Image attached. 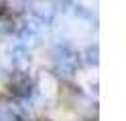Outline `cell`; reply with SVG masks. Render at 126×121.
<instances>
[{
  "label": "cell",
  "instance_id": "1",
  "mask_svg": "<svg viewBox=\"0 0 126 121\" xmlns=\"http://www.w3.org/2000/svg\"><path fill=\"white\" fill-rule=\"evenodd\" d=\"M55 71L63 77H71L77 69V56L67 44H59L55 48Z\"/></svg>",
  "mask_w": 126,
  "mask_h": 121
},
{
  "label": "cell",
  "instance_id": "8",
  "mask_svg": "<svg viewBox=\"0 0 126 121\" xmlns=\"http://www.w3.org/2000/svg\"><path fill=\"white\" fill-rule=\"evenodd\" d=\"M41 121H49V119H41Z\"/></svg>",
  "mask_w": 126,
  "mask_h": 121
},
{
  "label": "cell",
  "instance_id": "4",
  "mask_svg": "<svg viewBox=\"0 0 126 121\" xmlns=\"http://www.w3.org/2000/svg\"><path fill=\"white\" fill-rule=\"evenodd\" d=\"M0 121H22V117L10 105H0Z\"/></svg>",
  "mask_w": 126,
  "mask_h": 121
},
{
  "label": "cell",
  "instance_id": "6",
  "mask_svg": "<svg viewBox=\"0 0 126 121\" xmlns=\"http://www.w3.org/2000/svg\"><path fill=\"white\" fill-rule=\"evenodd\" d=\"M98 55H100V48H98V44H92V46H88L85 48V63L88 65H98Z\"/></svg>",
  "mask_w": 126,
  "mask_h": 121
},
{
  "label": "cell",
  "instance_id": "5",
  "mask_svg": "<svg viewBox=\"0 0 126 121\" xmlns=\"http://www.w3.org/2000/svg\"><path fill=\"white\" fill-rule=\"evenodd\" d=\"M14 30V22L10 16H6V14H0V36H6V34H10V32Z\"/></svg>",
  "mask_w": 126,
  "mask_h": 121
},
{
  "label": "cell",
  "instance_id": "2",
  "mask_svg": "<svg viewBox=\"0 0 126 121\" xmlns=\"http://www.w3.org/2000/svg\"><path fill=\"white\" fill-rule=\"evenodd\" d=\"M8 59L12 65L16 67H22V65L29 63V48L25 43H14L10 48H8Z\"/></svg>",
  "mask_w": 126,
  "mask_h": 121
},
{
  "label": "cell",
  "instance_id": "7",
  "mask_svg": "<svg viewBox=\"0 0 126 121\" xmlns=\"http://www.w3.org/2000/svg\"><path fill=\"white\" fill-rule=\"evenodd\" d=\"M6 4H8L12 10H16V12H20V10H25V6H27V0H6Z\"/></svg>",
  "mask_w": 126,
  "mask_h": 121
},
{
  "label": "cell",
  "instance_id": "3",
  "mask_svg": "<svg viewBox=\"0 0 126 121\" xmlns=\"http://www.w3.org/2000/svg\"><path fill=\"white\" fill-rule=\"evenodd\" d=\"M12 91L16 93L18 97H31V93H33V87H31L29 77L22 75V73L14 75V77H12Z\"/></svg>",
  "mask_w": 126,
  "mask_h": 121
}]
</instances>
